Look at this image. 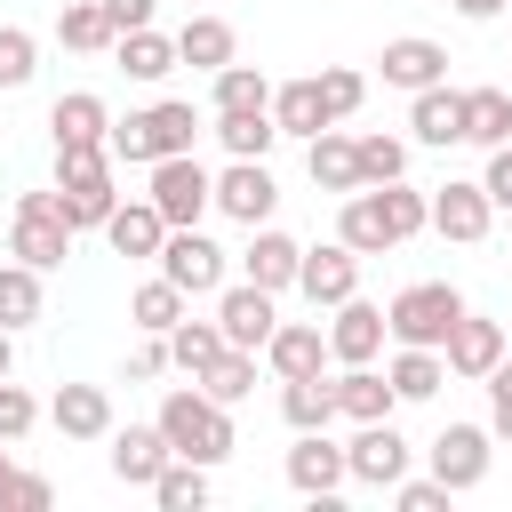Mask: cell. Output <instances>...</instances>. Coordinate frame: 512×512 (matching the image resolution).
<instances>
[{
	"label": "cell",
	"instance_id": "cell-1",
	"mask_svg": "<svg viewBox=\"0 0 512 512\" xmlns=\"http://www.w3.org/2000/svg\"><path fill=\"white\" fill-rule=\"evenodd\" d=\"M416 232H432V224H424V192H416L408 176H392V184H360V192H344V208H336V240H344L352 256L408 248Z\"/></svg>",
	"mask_w": 512,
	"mask_h": 512
},
{
	"label": "cell",
	"instance_id": "cell-2",
	"mask_svg": "<svg viewBox=\"0 0 512 512\" xmlns=\"http://www.w3.org/2000/svg\"><path fill=\"white\" fill-rule=\"evenodd\" d=\"M152 424H160V440H168L176 456H192V464H224V456L240 448V432H232V408H216L200 384H168Z\"/></svg>",
	"mask_w": 512,
	"mask_h": 512
},
{
	"label": "cell",
	"instance_id": "cell-3",
	"mask_svg": "<svg viewBox=\"0 0 512 512\" xmlns=\"http://www.w3.org/2000/svg\"><path fill=\"white\" fill-rule=\"evenodd\" d=\"M112 160H128V168H152V160H168V152H192L200 144V112L184 104V96H160V104H144V112H128V120H112Z\"/></svg>",
	"mask_w": 512,
	"mask_h": 512
},
{
	"label": "cell",
	"instance_id": "cell-4",
	"mask_svg": "<svg viewBox=\"0 0 512 512\" xmlns=\"http://www.w3.org/2000/svg\"><path fill=\"white\" fill-rule=\"evenodd\" d=\"M56 200L72 216V232H104L112 216V144H56Z\"/></svg>",
	"mask_w": 512,
	"mask_h": 512
},
{
	"label": "cell",
	"instance_id": "cell-5",
	"mask_svg": "<svg viewBox=\"0 0 512 512\" xmlns=\"http://www.w3.org/2000/svg\"><path fill=\"white\" fill-rule=\"evenodd\" d=\"M72 216H64V200L56 192H16V208H8V256H24L32 272H56L64 256H72Z\"/></svg>",
	"mask_w": 512,
	"mask_h": 512
},
{
	"label": "cell",
	"instance_id": "cell-6",
	"mask_svg": "<svg viewBox=\"0 0 512 512\" xmlns=\"http://www.w3.org/2000/svg\"><path fill=\"white\" fill-rule=\"evenodd\" d=\"M456 312H464V288L456 280H408L392 304H384V336L392 344H448V328H456Z\"/></svg>",
	"mask_w": 512,
	"mask_h": 512
},
{
	"label": "cell",
	"instance_id": "cell-7",
	"mask_svg": "<svg viewBox=\"0 0 512 512\" xmlns=\"http://www.w3.org/2000/svg\"><path fill=\"white\" fill-rule=\"evenodd\" d=\"M152 264H160V280H176L184 296H216L232 256H224L200 224H168V240H160V256H152Z\"/></svg>",
	"mask_w": 512,
	"mask_h": 512
},
{
	"label": "cell",
	"instance_id": "cell-8",
	"mask_svg": "<svg viewBox=\"0 0 512 512\" xmlns=\"http://www.w3.org/2000/svg\"><path fill=\"white\" fill-rule=\"evenodd\" d=\"M424 456H432V480H440L448 496H464V488L488 480V464H496V432H488V424H440Z\"/></svg>",
	"mask_w": 512,
	"mask_h": 512
},
{
	"label": "cell",
	"instance_id": "cell-9",
	"mask_svg": "<svg viewBox=\"0 0 512 512\" xmlns=\"http://www.w3.org/2000/svg\"><path fill=\"white\" fill-rule=\"evenodd\" d=\"M208 208H216V216H232V224H272L280 184H272V168H264V160H224V168L208 176Z\"/></svg>",
	"mask_w": 512,
	"mask_h": 512
},
{
	"label": "cell",
	"instance_id": "cell-10",
	"mask_svg": "<svg viewBox=\"0 0 512 512\" xmlns=\"http://www.w3.org/2000/svg\"><path fill=\"white\" fill-rule=\"evenodd\" d=\"M144 200H152L168 224H200V216H208V168H200L192 152H168V160L144 168Z\"/></svg>",
	"mask_w": 512,
	"mask_h": 512
},
{
	"label": "cell",
	"instance_id": "cell-11",
	"mask_svg": "<svg viewBox=\"0 0 512 512\" xmlns=\"http://www.w3.org/2000/svg\"><path fill=\"white\" fill-rule=\"evenodd\" d=\"M408 464H416V448L400 440L392 416H376V424H360V432L344 440V480H360V488H392Z\"/></svg>",
	"mask_w": 512,
	"mask_h": 512
},
{
	"label": "cell",
	"instance_id": "cell-12",
	"mask_svg": "<svg viewBox=\"0 0 512 512\" xmlns=\"http://www.w3.org/2000/svg\"><path fill=\"white\" fill-rule=\"evenodd\" d=\"M424 224H432L440 240H456V248H472V240H488V224H496V208H488V192H480V184H464V176H448V184H432V192H424Z\"/></svg>",
	"mask_w": 512,
	"mask_h": 512
},
{
	"label": "cell",
	"instance_id": "cell-13",
	"mask_svg": "<svg viewBox=\"0 0 512 512\" xmlns=\"http://www.w3.org/2000/svg\"><path fill=\"white\" fill-rule=\"evenodd\" d=\"M296 296H304L312 312H336L344 296H360V256H352L344 240L304 248V256H296Z\"/></svg>",
	"mask_w": 512,
	"mask_h": 512
},
{
	"label": "cell",
	"instance_id": "cell-14",
	"mask_svg": "<svg viewBox=\"0 0 512 512\" xmlns=\"http://www.w3.org/2000/svg\"><path fill=\"white\" fill-rule=\"evenodd\" d=\"M216 328H224V344L264 352V336L280 328V296L256 288V280H224V288H216Z\"/></svg>",
	"mask_w": 512,
	"mask_h": 512
},
{
	"label": "cell",
	"instance_id": "cell-15",
	"mask_svg": "<svg viewBox=\"0 0 512 512\" xmlns=\"http://www.w3.org/2000/svg\"><path fill=\"white\" fill-rule=\"evenodd\" d=\"M512 344H504V320H488V312H456V328H448V344H440V360H448V376H464V384H480L496 360H504Z\"/></svg>",
	"mask_w": 512,
	"mask_h": 512
},
{
	"label": "cell",
	"instance_id": "cell-16",
	"mask_svg": "<svg viewBox=\"0 0 512 512\" xmlns=\"http://www.w3.org/2000/svg\"><path fill=\"white\" fill-rule=\"evenodd\" d=\"M288 488L304 496V504H336V488H344V448L328 440V432H296V448H288Z\"/></svg>",
	"mask_w": 512,
	"mask_h": 512
},
{
	"label": "cell",
	"instance_id": "cell-17",
	"mask_svg": "<svg viewBox=\"0 0 512 512\" xmlns=\"http://www.w3.org/2000/svg\"><path fill=\"white\" fill-rule=\"evenodd\" d=\"M376 80H384V88H400V96H416V88L448 80V48H440V40H424V32H400V40H384Z\"/></svg>",
	"mask_w": 512,
	"mask_h": 512
},
{
	"label": "cell",
	"instance_id": "cell-18",
	"mask_svg": "<svg viewBox=\"0 0 512 512\" xmlns=\"http://www.w3.org/2000/svg\"><path fill=\"white\" fill-rule=\"evenodd\" d=\"M296 256H304V240H288L280 224H248L240 280H256V288H272V296H288V288H296Z\"/></svg>",
	"mask_w": 512,
	"mask_h": 512
},
{
	"label": "cell",
	"instance_id": "cell-19",
	"mask_svg": "<svg viewBox=\"0 0 512 512\" xmlns=\"http://www.w3.org/2000/svg\"><path fill=\"white\" fill-rule=\"evenodd\" d=\"M376 352H384V304L344 296L336 320H328V360H336V368H360V360H376Z\"/></svg>",
	"mask_w": 512,
	"mask_h": 512
},
{
	"label": "cell",
	"instance_id": "cell-20",
	"mask_svg": "<svg viewBox=\"0 0 512 512\" xmlns=\"http://www.w3.org/2000/svg\"><path fill=\"white\" fill-rule=\"evenodd\" d=\"M256 360H264L280 384H288V376H320V368H328V328H320V320H280Z\"/></svg>",
	"mask_w": 512,
	"mask_h": 512
},
{
	"label": "cell",
	"instance_id": "cell-21",
	"mask_svg": "<svg viewBox=\"0 0 512 512\" xmlns=\"http://www.w3.org/2000/svg\"><path fill=\"white\" fill-rule=\"evenodd\" d=\"M408 136H416V144H432V152L464 144V88H448V80L416 88V96H408Z\"/></svg>",
	"mask_w": 512,
	"mask_h": 512
},
{
	"label": "cell",
	"instance_id": "cell-22",
	"mask_svg": "<svg viewBox=\"0 0 512 512\" xmlns=\"http://www.w3.org/2000/svg\"><path fill=\"white\" fill-rule=\"evenodd\" d=\"M48 424H56L64 440H112V392H104V384H56Z\"/></svg>",
	"mask_w": 512,
	"mask_h": 512
},
{
	"label": "cell",
	"instance_id": "cell-23",
	"mask_svg": "<svg viewBox=\"0 0 512 512\" xmlns=\"http://www.w3.org/2000/svg\"><path fill=\"white\" fill-rule=\"evenodd\" d=\"M168 456H176V448L160 440V424H112V480H120V488H152Z\"/></svg>",
	"mask_w": 512,
	"mask_h": 512
},
{
	"label": "cell",
	"instance_id": "cell-24",
	"mask_svg": "<svg viewBox=\"0 0 512 512\" xmlns=\"http://www.w3.org/2000/svg\"><path fill=\"white\" fill-rule=\"evenodd\" d=\"M48 136H56V144H104V136H112V104H104L96 88H72V96L48 104Z\"/></svg>",
	"mask_w": 512,
	"mask_h": 512
},
{
	"label": "cell",
	"instance_id": "cell-25",
	"mask_svg": "<svg viewBox=\"0 0 512 512\" xmlns=\"http://www.w3.org/2000/svg\"><path fill=\"white\" fill-rule=\"evenodd\" d=\"M104 240H112V256H160V240H168V216H160L152 200H112V216H104Z\"/></svg>",
	"mask_w": 512,
	"mask_h": 512
},
{
	"label": "cell",
	"instance_id": "cell-26",
	"mask_svg": "<svg viewBox=\"0 0 512 512\" xmlns=\"http://www.w3.org/2000/svg\"><path fill=\"white\" fill-rule=\"evenodd\" d=\"M392 408H400V392H392V376H384L376 360H360V368H344V376H336V416L376 424V416H392Z\"/></svg>",
	"mask_w": 512,
	"mask_h": 512
},
{
	"label": "cell",
	"instance_id": "cell-27",
	"mask_svg": "<svg viewBox=\"0 0 512 512\" xmlns=\"http://www.w3.org/2000/svg\"><path fill=\"white\" fill-rule=\"evenodd\" d=\"M240 56V32L224 24V16H184V32H176V64H192V72H224Z\"/></svg>",
	"mask_w": 512,
	"mask_h": 512
},
{
	"label": "cell",
	"instance_id": "cell-28",
	"mask_svg": "<svg viewBox=\"0 0 512 512\" xmlns=\"http://www.w3.org/2000/svg\"><path fill=\"white\" fill-rule=\"evenodd\" d=\"M304 168H312V184L320 192H360V152H352V136H336V128H320V136H304Z\"/></svg>",
	"mask_w": 512,
	"mask_h": 512
},
{
	"label": "cell",
	"instance_id": "cell-29",
	"mask_svg": "<svg viewBox=\"0 0 512 512\" xmlns=\"http://www.w3.org/2000/svg\"><path fill=\"white\" fill-rule=\"evenodd\" d=\"M112 56H120V72H128V80L160 88V80L176 72V32H152V24H144V32H120V40H112Z\"/></svg>",
	"mask_w": 512,
	"mask_h": 512
},
{
	"label": "cell",
	"instance_id": "cell-30",
	"mask_svg": "<svg viewBox=\"0 0 512 512\" xmlns=\"http://www.w3.org/2000/svg\"><path fill=\"white\" fill-rule=\"evenodd\" d=\"M272 128H280V136H320V128H336L328 104H320V80H312V72L272 88Z\"/></svg>",
	"mask_w": 512,
	"mask_h": 512
},
{
	"label": "cell",
	"instance_id": "cell-31",
	"mask_svg": "<svg viewBox=\"0 0 512 512\" xmlns=\"http://www.w3.org/2000/svg\"><path fill=\"white\" fill-rule=\"evenodd\" d=\"M56 40L72 48V56H112V16H104V0H64L56 8Z\"/></svg>",
	"mask_w": 512,
	"mask_h": 512
},
{
	"label": "cell",
	"instance_id": "cell-32",
	"mask_svg": "<svg viewBox=\"0 0 512 512\" xmlns=\"http://www.w3.org/2000/svg\"><path fill=\"white\" fill-rule=\"evenodd\" d=\"M208 112H272V80L232 56L224 72H208Z\"/></svg>",
	"mask_w": 512,
	"mask_h": 512
},
{
	"label": "cell",
	"instance_id": "cell-33",
	"mask_svg": "<svg viewBox=\"0 0 512 512\" xmlns=\"http://www.w3.org/2000/svg\"><path fill=\"white\" fill-rule=\"evenodd\" d=\"M184 312H192V296H184L176 280H160V272H152V280L128 296V328H136V336H168Z\"/></svg>",
	"mask_w": 512,
	"mask_h": 512
},
{
	"label": "cell",
	"instance_id": "cell-34",
	"mask_svg": "<svg viewBox=\"0 0 512 512\" xmlns=\"http://www.w3.org/2000/svg\"><path fill=\"white\" fill-rule=\"evenodd\" d=\"M280 416H288V432H328L336 424V384L328 376H288L280 384Z\"/></svg>",
	"mask_w": 512,
	"mask_h": 512
},
{
	"label": "cell",
	"instance_id": "cell-35",
	"mask_svg": "<svg viewBox=\"0 0 512 512\" xmlns=\"http://www.w3.org/2000/svg\"><path fill=\"white\" fill-rule=\"evenodd\" d=\"M464 144H512V88H464Z\"/></svg>",
	"mask_w": 512,
	"mask_h": 512
},
{
	"label": "cell",
	"instance_id": "cell-36",
	"mask_svg": "<svg viewBox=\"0 0 512 512\" xmlns=\"http://www.w3.org/2000/svg\"><path fill=\"white\" fill-rule=\"evenodd\" d=\"M192 384H200V392H208L216 408H240V400L256 392V352H240V344H224V352H216V360H208V368H200Z\"/></svg>",
	"mask_w": 512,
	"mask_h": 512
},
{
	"label": "cell",
	"instance_id": "cell-37",
	"mask_svg": "<svg viewBox=\"0 0 512 512\" xmlns=\"http://www.w3.org/2000/svg\"><path fill=\"white\" fill-rule=\"evenodd\" d=\"M384 376H392V392H400V400H432V392L448 384V360H440L432 344H400V352L384 360Z\"/></svg>",
	"mask_w": 512,
	"mask_h": 512
},
{
	"label": "cell",
	"instance_id": "cell-38",
	"mask_svg": "<svg viewBox=\"0 0 512 512\" xmlns=\"http://www.w3.org/2000/svg\"><path fill=\"white\" fill-rule=\"evenodd\" d=\"M48 312V288H40V272L16 256V264H0V328H32Z\"/></svg>",
	"mask_w": 512,
	"mask_h": 512
},
{
	"label": "cell",
	"instance_id": "cell-39",
	"mask_svg": "<svg viewBox=\"0 0 512 512\" xmlns=\"http://www.w3.org/2000/svg\"><path fill=\"white\" fill-rule=\"evenodd\" d=\"M216 144L232 160H272L280 128H272V112H216Z\"/></svg>",
	"mask_w": 512,
	"mask_h": 512
},
{
	"label": "cell",
	"instance_id": "cell-40",
	"mask_svg": "<svg viewBox=\"0 0 512 512\" xmlns=\"http://www.w3.org/2000/svg\"><path fill=\"white\" fill-rule=\"evenodd\" d=\"M152 504H160V512H200V504H208V464L168 456V464H160V480H152Z\"/></svg>",
	"mask_w": 512,
	"mask_h": 512
},
{
	"label": "cell",
	"instance_id": "cell-41",
	"mask_svg": "<svg viewBox=\"0 0 512 512\" xmlns=\"http://www.w3.org/2000/svg\"><path fill=\"white\" fill-rule=\"evenodd\" d=\"M216 352H224V328H216V320H192V312H184V320L168 328V368L200 376V368H208Z\"/></svg>",
	"mask_w": 512,
	"mask_h": 512
},
{
	"label": "cell",
	"instance_id": "cell-42",
	"mask_svg": "<svg viewBox=\"0 0 512 512\" xmlns=\"http://www.w3.org/2000/svg\"><path fill=\"white\" fill-rule=\"evenodd\" d=\"M352 152H360V184L408 176V136H352Z\"/></svg>",
	"mask_w": 512,
	"mask_h": 512
},
{
	"label": "cell",
	"instance_id": "cell-43",
	"mask_svg": "<svg viewBox=\"0 0 512 512\" xmlns=\"http://www.w3.org/2000/svg\"><path fill=\"white\" fill-rule=\"evenodd\" d=\"M312 80H320L328 120H352V112L368 104V72H352V64H328V72H312Z\"/></svg>",
	"mask_w": 512,
	"mask_h": 512
},
{
	"label": "cell",
	"instance_id": "cell-44",
	"mask_svg": "<svg viewBox=\"0 0 512 512\" xmlns=\"http://www.w3.org/2000/svg\"><path fill=\"white\" fill-rule=\"evenodd\" d=\"M32 72H40V40L24 24H0V88H32Z\"/></svg>",
	"mask_w": 512,
	"mask_h": 512
},
{
	"label": "cell",
	"instance_id": "cell-45",
	"mask_svg": "<svg viewBox=\"0 0 512 512\" xmlns=\"http://www.w3.org/2000/svg\"><path fill=\"white\" fill-rule=\"evenodd\" d=\"M48 504H56V488L40 472H16V464L0 472V512H48Z\"/></svg>",
	"mask_w": 512,
	"mask_h": 512
},
{
	"label": "cell",
	"instance_id": "cell-46",
	"mask_svg": "<svg viewBox=\"0 0 512 512\" xmlns=\"http://www.w3.org/2000/svg\"><path fill=\"white\" fill-rule=\"evenodd\" d=\"M32 424H40V400H32L24 384H8V376H0V440L16 448V440H24Z\"/></svg>",
	"mask_w": 512,
	"mask_h": 512
},
{
	"label": "cell",
	"instance_id": "cell-47",
	"mask_svg": "<svg viewBox=\"0 0 512 512\" xmlns=\"http://www.w3.org/2000/svg\"><path fill=\"white\" fill-rule=\"evenodd\" d=\"M480 384H488V432H496V440L512 448V352H504V360H496V368H488Z\"/></svg>",
	"mask_w": 512,
	"mask_h": 512
},
{
	"label": "cell",
	"instance_id": "cell-48",
	"mask_svg": "<svg viewBox=\"0 0 512 512\" xmlns=\"http://www.w3.org/2000/svg\"><path fill=\"white\" fill-rule=\"evenodd\" d=\"M392 504H400V512H448V488H440L432 472H424V480L400 472V480H392Z\"/></svg>",
	"mask_w": 512,
	"mask_h": 512
},
{
	"label": "cell",
	"instance_id": "cell-49",
	"mask_svg": "<svg viewBox=\"0 0 512 512\" xmlns=\"http://www.w3.org/2000/svg\"><path fill=\"white\" fill-rule=\"evenodd\" d=\"M480 192H488V208H512V144H496V152H488Z\"/></svg>",
	"mask_w": 512,
	"mask_h": 512
},
{
	"label": "cell",
	"instance_id": "cell-50",
	"mask_svg": "<svg viewBox=\"0 0 512 512\" xmlns=\"http://www.w3.org/2000/svg\"><path fill=\"white\" fill-rule=\"evenodd\" d=\"M128 376H136V384H152V376H168V336H144V344L128 352Z\"/></svg>",
	"mask_w": 512,
	"mask_h": 512
},
{
	"label": "cell",
	"instance_id": "cell-51",
	"mask_svg": "<svg viewBox=\"0 0 512 512\" xmlns=\"http://www.w3.org/2000/svg\"><path fill=\"white\" fill-rule=\"evenodd\" d=\"M104 16H112V32H144L160 16V0H104Z\"/></svg>",
	"mask_w": 512,
	"mask_h": 512
},
{
	"label": "cell",
	"instance_id": "cell-52",
	"mask_svg": "<svg viewBox=\"0 0 512 512\" xmlns=\"http://www.w3.org/2000/svg\"><path fill=\"white\" fill-rule=\"evenodd\" d=\"M504 8H512V0H456V16H464V24H488V16H504Z\"/></svg>",
	"mask_w": 512,
	"mask_h": 512
},
{
	"label": "cell",
	"instance_id": "cell-53",
	"mask_svg": "<svg viewBox=\"0 0 512 512\" xmlns=\"http://www.w3.org/2000/svg\"><path fill=\"white\" fill-rule=\"evenodd\" d=\"M16 368V328H0V376Z\"/></svg>",
	"mask_w": 512,
	"mask_h": 512
},
{
	"label": "cell",
	"instance_id": "cell-54",
	"mask_svg": "<svg viewBox=\"0 0 512 512\" xmlns=\"http://www.w3.org/2000/svg\"><path fill=\"white\" fill-rule=\"evenodd\" d=\"M0 472H8V440H0Z\"/></svg>",
	"mask_w": 512,
	"mask_h": 512
},
{
	"label": "cell",
	"instance_id": "cell-55",
	"mask_svg": "<svg viewBox=\"0 0 512 512\" xmlns=\"http://www.w3.org/2000/svg\"><path fill=\"white\" fill-rule=\"evenodd\" d=\"M504 88H512V80H504Z\"/></svg>",
	"mask_w": 512,
	"mask_h": 512
}]
</instances>
